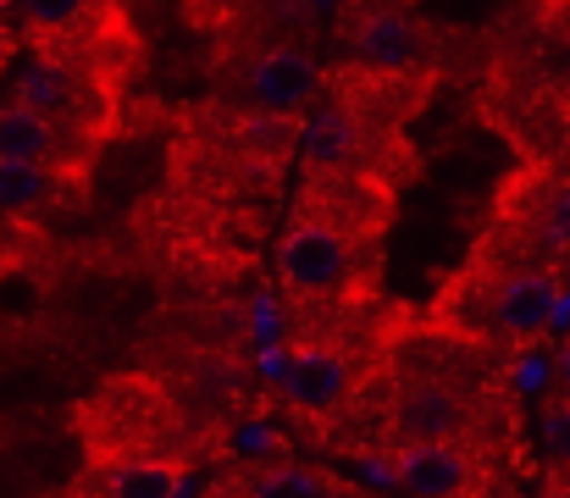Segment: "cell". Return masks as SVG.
I'll return each instance as SVG.
<instances>
[{
	"label": "cell",
	"instance_id": "e0dca14e",
	"mask_svg": "<svg viewBox=\"0 0 570 498\" xmlns=\"http://www.w3.org/2000/svg\"><path fill=\"white\" fill-rule=\"evenodd\" d=\"M549 238H554V244H570V188H560V194L549 199Z\"/></svg>",
	"mask_w": 570,
	"mask_h": 498
},
{
	"label": "cell",
	"instance_id": "9a60e30c",
	"mask_svg": "<svg viewBox=\"0 0 570 498\" xmlns=\"http://www.w3.org/2000/svg\"><path fill=\"white\" fill-rule=\"evenodd\" d=\"M83 6H89V0H22V11H28L33 22H45V28H61V22H72Z\"/></svg>",
	"mask_w": 570,
	"mask_h": 498
},
{
	"label": "cell",
	"instance_id": "30bf717a",
	"mask_svg": "<svg viewBox=\"0 0 570 498\" xmlns=\"http://www.w3.org/2000/svg\"><path fill=\"white\" fill-rule=\"evenodd\" d=\"M299 139H305V156L316 166H344L355 150V123L344 111H322L299 128Z\"/></svg>",
	"mask_w": 570,
	"mask_h": 498
},
{
	"label": "cell",
	"instance_id": "277c9868",
	"mask_svg": "<svg viewBox=\"0 0 570 498\" xmlns=\"http://www.w3.org/2000/svg\"><path fill=\"white\" fill-rule=\"evenodd\" d=\"M554 311H560V289H554L549 272H521V277H510V283L499 289V300H493L499 328L510 332L515 343H527V338H538L543 328H554Z\"/></svg>",
	"mask_w": 570,
	"mask_h": 498
},
{
	"label": "cell",
	"instance_id": "2e32d148",
	"mask_svg": "<svg viewBox=\"0 0 570 498\" xmlns=\"http://www.w3.org/2000/svg\"><path fill=\"white\" fill-rule=\"evenodd\" d=\"M244 134H249V145H255V150H283V145H288L283 111H266V117H255V123H249Z\"/></svg>",
	"mask_w": 570,
	"mask_h": 498
},
{
	"label": "cell",
	"instance_id": "5bb4252c",
	"mask_svg": "<svg viewBox=\"0 0 570 498\" xmlns=\"http://www.w3.org/2000/svg\"><path fill=\"white\" fill-rule=\"evenodd\" d=\"M543 443H549V455H554V460H566L570 466V393L566 399H554V404L543 410Z\"/></svg>",
	"mask_w": 570,
	"mask_h": 498
},
{
	"label": "cell",
	"instance_id": "3957f363",
	"mask_svg": "<svg viewBox=\"0 0 570 498\" xmlns=\"http://www.w3.org/2000/svg\"><path fill=\"white\" fill-rule=\"evenodd\" d=\"M393 427H399L404 443H449V438L465 427V404H460L454 388L421 382V388H404V393H399Z\"/></svg>",
	"mask_w": 570,
	"mask_h": 498
},
{
	"label": "cell",
	"instance_id": "7a4b0ae2",
	"mask_svg": "<svg viewBox=\"0 0 570 498\" xmlns=\"http://www.w3.org/2000/svg\"><path fill=\"white\" fill-rule=\"evenodd\" d=\"M244 84H249V95H255L261 111H299L322 89L316 61L299 56V50H266V56H255L249 72H244Z\"/></svg>",
	"mask_w": 570,
	"mask_h": 498
},
{
	"label": "cell",
	"instance_id": "8992f818",
	"mask_svg": "<svg viewBox=\"0 0 570 498\" xmlns=\"http://www.w3.org/2000/svg\"><path fill=\"white\" fill-rule=\"evenodd\" d=\"M350 382V360L338 349H299L283 371V388L299 410H327Z\"/></svg>",
	"mask_w": 570,
	"mask_h": 498
},
{
	"label": "cell",
	"instance_id": "ac0fdd59",
	"mask_svg": "<svg viewBox=\"0 0 570 498\" xmlns=\"http://www.w3.org/2000/svg\"><path fill=\"white\" fill-rule=\"evenodd\" d=\"M554 377H560V388L570 393V343L560 349V360H554Z\"/></svg>",
	"mask_w": 570,
	"mask_h": 498
},
{
	"label": "cell",
	"instance_id": "6da1fadb",
	"mask_svg": "<svg viewBox=\"0 0 570 498\" xmlns=\"http://www.w3.org/2000/svg\"><path fill=\"white\" fill-rule=\"evenodd\" d=\"M277 272L294 294H333L350 277V244L333 222H299L277 250Z\"/></svg>",
	"mask_w": 570,
	"mask_h": 498
},
{
	"label": "cell",
	"instance_id": "ba28073f",
	"mask_svg": "<svg viewBox=\"0 0 570 498\" xmlns=\"http://www.w3.org/2000/svg\"><path fill=\"white\" fill-rule=\"evenodd\" d=\"M56 150V117L33 111V106H6L0 111V156H17V162H45Z\"/></svg>",
	"mask_w": 570,
	"mask_h": 498
},
{
	"label": "cell",
	"instance_id": "d6986e66",
	"mask_svg": "<svg viewBox=\"0 0 570 498\" xmlns=\"http://www.w3.org/2000/svg\"><path fill=\"white\" fill-rule=\"evenodd\" d=\"M543 498H570V488H554V494H543Z\"/></svg>",
	"mask_w": 570,
	"mask_h": 498
},
{
	"label": "cell",
	"instance_id": "7c38bea8",
	"mask_svg": "<svg viewBox=\"0 0 570 498\" xmlns=\"http://www.w3.org/2000/svg\"><path fill=\"white\" fill-rule=\"evenodd\" d=\"M178 466H167V460H139V466H122L117 477H111V488L106 498H178Z\"/></svg>",
	"mask_w": 570,
	"mask_h": 498
},
{
	"label": "cell",
	"instance_id": "9c48e42d",
	"mask_svg": "<svg viewBox=\"0 0 570 498\" xmlns=\"http://www.w3.org/2000/svg\"><path fill=\"white\" fill-rule=\"evenodd\" d=\"M50 188V172L45 162H17V156H0V216H22L45 199Z\"/></svg>",
	"mask_w": 570,
	"mask_h": 498
},
{
	"label": "cell",
	"instance_id": "4fadbf2b",
	"mask_svg": "<svg viewBox=\"0 0 570 498\" xmlns=\"http://www.w3.org/2000/svg\"><path fill=\"white\" fill-rule=\"evenodd\" d=\"M255 498H322V477L299 471V466H283V471H266L249 482Z\"/></svg>",
	"mask_w": 570,
	"mask_h": 498
},
{
	"label": "cell",
	"instance_id": "8fae6325",
	"mask_svg": "<svg viewBox=\"0 0 570 498\" xmlns=\"http://www.w3.org/2000/svg\"><path fill=\"white\" fill-rule=\"evenodd\" d=\"M17 100L22 106H33V111H45V117H61V111H72V78L61 72V67H50V61H39V67H28L22 78H17Z\"/></svg>",
	"mask_w": 570,
	"mask_h": 498
},
{
	"label": "cell",
	"instance_id": "52a82bcc",
	"mask_svg": "<svg viewBox=\"0 0 570 498\" xmlns=\"http://www.w3.org/2000/svg\"><path fill=\"white\" fill-rule=\"evenodd\" d=\"M355 56H361L366 67H382V72L410 67V61H415V28H410V17H399V11L366 17L361 33H355Z\"/></svg>",
	"mask_w": 570,
	"mask_h": 498
},
{
	"label": "cell",
	"instance_id": "5b68a950",
	"mask_svg": "<svg viewBox=\"0 0 570 498\" xmlns=\"http://www.w3.org/2000/svg\"><path fill=\"white\" fill-rule=\"evenodd\" d=\"M393 471H399V488H410L415 498H454L465 494V477H471L465 455L449 443H399Z\"/></svg>",
	"mask_w": 570,
	"mask_h": 498
}]
</instances>
